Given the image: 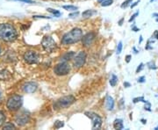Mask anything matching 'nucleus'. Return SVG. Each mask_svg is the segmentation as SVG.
Segmentation results:
<instances>
[{"instance_id": "nucleus-25", "label": "nucleus", "mask_w": 158, "mask_h": 130, "mask_svg": "<svg viewBox=\"0 0 158 130\" xmlns=\"http://www.w3.org/2000/svg\"><path fill=\"white\" fill-rule=\"evenodd\" d=\"M133 0H126L125 2H123V4L121 5V8H126L127 6H129V4L132 2Z\"/></svg>"}, {"instance_id": "nucleus-14", "label": "nucleus", "mask_w": 158, "mask_h": 130, "mask_svg": "<svg viewBox=\"0 0 158 130\" xmlns=\"http://www.w3.org/2000/svg\"><path fill=\"white\" fill-rule=\"evenodd\" d=\"M74 57H75V53H73V52H69V53H67V54L63 55L61 59H62V61L66 62V61H69V60H71V59H74Z\"/></svg>"}, {"instance_id": "nucleus-36", "label": "nucleus", "mask_w": 158, "mask_h": 130, "mask_svg": "<svg viewBox=\"0 0 158 130\" xmlns=\"http://www.w3.org/2000/svg\"><path fill=\"white\" fill-rule=\"evenodd\" d=\"M154 36H156V39H158V31H156V32H155Z\"/></svg>"}, {"instance_id": "nucleus-13", "label": "nucleus", "mask_w": 158, "mask_h": 130, "mask_svg": "<svg viewBox=\"0 0 158 130\" xmlns=\"http://www.w3.org/2000/svg\"><path fill=\"white\" fill-rule=\"evenodd\" d=\"M106 107L109 111H112L114 107V100L111 96L106 97Z\"/></svg>"}, {"instance_id": "nucleus-17", "label": "nucleus", "mask_w": 158, "mask_h": 130, "mask_svg": "<svg viewBox=\"0 0 158 130\" xmlns=\"http://www.w3.org/2000/svg\"><path fill=\"white\" fill-rule=\"evenodd\" d=\"M10 78V75L6 70H3V71L0 72V79L6 80L7 78Z\"/></svg>"}, {"instance_id": "nucleus-22", "label": "nucleus", "mask_w": 158, "mask_h": 130, "mask_svg": "<svg viewBox=\"0 0 158 130\" xmlns=\"http://www.w3.org/2000/svg\"><path fill=\"white\" fill-rule=\"evenodd\" d=\"M5 121H6V115L3 112L0 111V127L5 123Z\"/></svg>"}, {"instance_id": "nucleus-31", "label": "nucleus", "mask_w": 158, "mask_h": 130, "mask_svg": "<svg viewBox=\"0 0 158 130\" xmlns=\"http://www.w3.org/2000/svg\"><path fill=\"white\" fill-rule=\"evenodd\" d=\"M79 14L78 11H77V12H74V13H71V14H69V17L73 18V17H77V15Z\"/></svg>"}, {"instance_id": "nucleus-1", "label": "nucleus", "mask_w": 158, "mask_h": 130, "mask_svg": "<svg viewBox=\"0 0 158 130\" xmlns=\"http://www.w3.org/2000/svg\"><path fill=\"white\" fill-rule=\"evenodd\" d=\"M17 38V32L12 25L8 23L0 24V40L4 41H13Z\"/></svg>"}, {"instance_id": "nucleus-9", "label": "nucleus", "mask_w": 158, "mask_h": 130, "mask_svg": "<svg viewBox=\"0 0 158 130\" xmlns=\"http://www.w3.org/2000/svg\"><path fill=\"white\" fill-rule=\"evenodd\" d=\"M85 61H86V54L84 51H81L74 57V66L76 68H81L85 63Z\"/></svg>"}, {"instance_id": "nucleus-20", "label": "nucleus", "mask_w": 158, "mask_h": 130, "mask_svg": "<svg viewBox=\"0 0 158 130\" xmlns=\"http://www.w3.org/2000/svg\"><path fill=\"white\" fill-rule=\"evenodd\" d=\"M48 11L51 12L52 14H54L55 15V17H60L61 16V12L59 11H57V10H54V9H51V8H48Z\"/></svg>"}, {"instance_id": "nucleus-27", "label": "nucleus", "mask_w": 158, "mask_h": 130, "mask_svg": "<svg viewBox=\"0 0 158 130\" xmlns=\"http://www.w3.org/2000/svg\"><path fill=\"white\" fill-rule=\"evenodd\" d=\"M141 101V102H145L146 100H144V99H143V97H141V98H136L134 99V103H137V102Z\"/></svg>"}, {"instance_id": "nucleus-30", "label": "nucleus", "mask_w": 158, "mask_h": 130, "mask_svg": "<svg viewBox=\"0 0 158 130\" xmlns=\"http://www.w3.org/2000/svg\"><path fill=\"white\" fill-rule=\"evenodd\" d=\"M17 1H21V2H24V3H29V4L34 3V1H32V0H17Z\"/></svg>"}, {"instance_id": "nucleus-37", "label": "nucleus", "mask_w": 158, "mask_h": 130, "mask_svg": "<svg viewBox=\"0 0 158 130\" xmlns=\"http://www.w3.org/2000/svg\"><path fill=\"white\" fill-rule=\"evenodd\" d=\"M133 30H134V31H135V32H137V31H139V29L137 28V27H133Z\"/></svg>"}, {"instance_id": "nucleus-29", "label": "nucleus", "mask_w": 158, "mask_h": 130, "mask_svg": "<svg viewBox=\"0 0 158 130\" xmlns=\"http://www.w3.org/2000/svg\"><path fill=\"white\" fill-rule=\"evenodd\" d=\"M142 69H143V63H141V64L139 65V67H138L137 69H136V72H137V73H138V72H140Z\"/></svg>"}, {"instance_id": "nucleus-41", "label": "nucleus", "mask_w": 158, "mask_h": 130, "mask_svg": "<svg viewBox=\"0 0 158 130\" xmlns=\"http://www.w3.org/2000/svg\"><path fill=\"white\" fill-rule=\"evenodd\" d=\"M141 121H142V123H143V124H145V123H146V120H141Z\"/></svg>"}, {"instance_id": "nucleus-15", "label": "nucleus", "mask_w": 158, "mask_h": 130, "mask_svg": "<svg viewBox=\"0 0 158 130\" xmlns=\"http://www.w3.org/2000/svg\"><path fill=\"white\" fill-rule=\"evenodd\" d=\"M113 127L115 129H123V122L119 119H117L113 122Z\"/></svg>"}, {"instance_id": "nucleus-24", "label": "nucleus", "mask_w": 158, "mask_h": 130, "mask_svg": "<svg viewBox=\"0 0 158 130\" xmlns=\"http://www.w3.org/2000/svg\"><path fill=\"white\" fill-rule=\"evenodd\" d=\"M4 129H15V126L12 124V123H7L4 127Z\"/></svg>"}, {"instance_id": "nucleus-44", "label": "nucleus", "mask_w": 158, "mask_h": 130, "mask_svg": "<svg viewBox=\"0 0 158 130\" xmlns=\"http://www.w3.org/2000/svg\"><path fill=\"white\" fill-rule=\"evenodd\" d=\"M153 1H155V0H151V2H153Z\"/></svg>"}, {"instance_id": "nucleus-18", "label": "nucleus", "mask_w": 158, "mask_h": 130, "mask_svg": "<svg viewBox=\"0 0 158 130\" xmlns=\"http://www.w3.org/2000/svg\"><path fill=\"white\" fill-rule=\"evenodd\" d=\"M117 83H118V78L115 76V75H112V78L110 79V85L111 86H115V85H117Z\"/></svg>"}, {"instance_id": "nucleus-39", "label": "nucleus", "mask_w": 158, "mask_h": 130, "mask_svg": "<svg viewBox=\"0 0 158 130\" xmlns=\"http://www.w3.org/2000/svg\"><path fill=\"white\" fill-rule=\"evenodd\" d=\"M123 19H121V20H120V21L118 22V25H119V26H121V25H122V22H123Z\"/></svg>"}, {"instance_id": "nucleus-3", "label": "nucleus", "mask_w": 158, "mask_h": 130, "mask_svg": "<svg viewBox=\"0 0 158 130\" xmlns=\"http://www.w3.org/2000/svg\"><path fill=\"white\" fill-rule=\"evenodd\" d=\"M6 106L10 111H17L22 106V97L19 95H13L10 97Z\"/></svg>"}, {"instance_id": "nucleus-35", "label": "nucleus", "mask_w": 158, "mask_h": 130, "mask_svg": "<svg viewBox=\"0 0 158 130\" xmlns=\"http://www.w3.org/2000/svg\"><path fill=\"white\" fill-rule=\"evenodd\" d=\"M34 18H40V19H50L49 17H46V16H34Z\"/></svg>"}, {"instance_id": "nucleus-6", "label": "nucleus", "mask_w": 158, "mask_h": 130, "mask_svg": "<svg viewBox=\"0 0 158 130\" xmlns=\"http://www.w3.org/2000/svg\"><path fill=\"white\" fill-rule=\"evenodd\" d=\"M69 71H70V68H69L68 63H66V62L58 63L54 69V72L56 74L57 76H65L69 73Z\"/></svg>"}, {"instance_id": "nucleus-4", "label": "nucleus", "mask_w": 158, "mask_h": 130, "mask_svg": "<svg viewBox=\"0 0 158 130\" xmlns=\"http://www.w3.org/2000/svg\"><path fill=\"white\" fill-rule=\"evenodd\" d=\"M76 101V99L73 96L69 95V96L62 97L61 99H59L56 104L54 105V107L56 109H59V108H67L69 106H71L74 102Z\"/></svg>"}, {"instance_id": "nucleus-16", "label": "nucleus", "mask_w": 158, "mask_h": 130, "mask_svg": "<svg viewBox=\"0 0 158 130\" xmlns=\"http://www.w3.org/2000/svg\"><path fill=\"white\" fill-rule=\"evenodd\" d=\"M95 13H97L96 11H93V10H86L85 11H84L83 12V17L85 18H88V17H91L93 14H95Z\"/></svg>"}, {"instance_id": "nucleus-42", "label": "nucleus", "mask_w": 158, "mask_h": 130, "mask_svg": "<svg viewBox=\"0 0 158 130\" xmlns=\"http://www.w3.org/2000/svg\"><path fill=\"white\" fill-rule=\"evenodd\" d=\"M140 38H141V39H140V43H141V41H142V36H141Z\"/></svg>"}, {"instance_id": "nucleus-8", "label": "nucleus", "mask_w": 158, "mask_h": 130, "mask_svg": "<svg viewBox=\"0 0 158 130\" xmlns=\"http://www.w3.org/2000/svg\"><path fill=\"white\" fill-rule=\"evenodd\" d=\"M39 55L34 51H27L24 55V60L29 64H34L39 62Z\"/></svg>"}, {"instance_id": "nucleus-11", "label": "nucleus", "mask_w": 158, "mask_h": 130, "mask_svg": "<svg viewBox=\"0 0 158 130\" xmlns=\"http://www.w3.org/2000/svg\"><path fill=\"white\" fill-rule=\"evenodd\" d=\"M95 40V34L94 33H88L83 36L82 38V42L85 47H89L92 44V42Z\"/></svg>"}, {"instance_id": "nucleus-7", "label": "nucleus", "mask_w": 158, "mask_h": 130, "mask_svg": "<svg viewBox=\"0 0 158 130\" xmlns=\"http://www.w3.org/2000/svg\"><path fill=\"white\" fill-rule=\"evenodd\" d=\"M85 114L91 120L93 129H98L101 127L102 119L100 116H98L96 113H91V112H87V113H85Z\"/></svg>"}, {"instance_id": "nucleus-21", "label": "nucleus", "mask_w": 158, "mask_h": 130, "mask_svg": "<svg viewBox=\"0 0 158 130\" xmlns=\"http://www.w3.org/2000/svg\"><path fill=\"white\" fill-rule=\"evenodd\" d=\"M64 126V123H63V121H60V120H56V122H55V125H54V127H55V128H56V129H59V128H61Z\"/></svg>"}, {"instance_id": "nucleus-12", "label": "nucleus", "mask_w": 158, "mask_h": 130, "mask_svg": "<svg viewBox=\"0 0 158 130\" xmlns=\"http://www.w3.org/2000/svg\"><path fill=\"white\" fill-rule=\"evenodd\" d=\"M23 90L24 91L27 92V93H33L35 90H37V85L35 83H32V82H29L25 84L23 86Z\"/></svg>"}, {"instance_id": "nucleus-33", "label": "nucleus", "mask_w": 158, "mask_h": 130, "mask_svg": "<svg viewBox=\"0 0 158 130\" xmlns=\"http://www.w3.org/2000/svg\"><path fill=\"white\" fill-rule=\"evenodd\" d=\"M130 59H131V56H130V55L127 56V57H126V61H127V62H129Z\"/></svg>"}, {"instance_id": "nucleus-38", "label": "nucleus", "mask_w": 158, "mask_h": 130, "mask_svg": "<svg viewBox=\"0 0 158 130\" xmlns=\"http://www.w3.org/2000/svg\"><path fill=\"white\" fill-rule=\"evenodd\" d=\"M124 85L125 86H127V87H129L130 84H128V83H124Z\"/></svg>"}, {"instance_id": "nucleus-45", "label": "nucleus", "mask_w": 158, "mask_h": 130, "mask_svg": "<svg viewBox=\"0 0 158 130\" xmlns=\"http://www.w3.org/2000/svg\"><path fill=\"white\" fill-rule=\"evenodd\" d=\"M156 21H158V19H156Z\"/></svg>"}, {"instance_id": "nucleus-34", "label": "nucleus", "mask_w": 158, "mask_h": 130, "mask_svg": "<svg viewBox=\"0 0 158 130\" xmlns=\"http://www.w3.org/2000/svg\"><path fill=\"white\" fill-rule=\"evenodd\" d=\"M139 3H140V0H139V1H136V2L135 3V4H134V5H132V6H131V8H134V7L137 6V5H138Z\"/></svg>"}, {"instance_id": "nucleus-19", "label": "nucleus", "mask_w": 158, "mask_h": 130, "mask_svg": "<svg viewBox=\"0 0 158 130\" xmlns=\"http://www.w3.org/2000/svg\"><path fill=\"white\" fill-rule=\"evenodd\" d=\"M62 8L65 9V10H67V11H76V10L78 9L77 6H63Z\"/></svg>"}, {"instance_id": "nucleus-43", "label": "nucleus", "mask_w": 158, "mask_h": 130, "mask_svg": "<svg viewBox=\"0 0 158 130\" xmlns=\"http://www.w3.org/2000/svg\"><path fill=\"white\" fill-rule=\"evenodd\" d=\"M156 129H158V127H157V128H156Z\"/></svg>"}, {"instance_id": "nucleus-5", "label": "nucleus", "mask_w": 158, "mask_h": 130, "mask_svg": "<svg viewBox=\"0 0 158 130\" xmlns=\"http://www.w3.org/2000/svg\"><path fill=\"white\" fill-rule=\"evenodd\" d=\"M41 45L43 47V48L48 53L53 52L56 48V43L55 40L51 36H48V35L43 37V39L41 40Z\"/></svg>"}, {"instance_id": "nucleus-32", "label": "nucleus", "mask_w": 158, "mask_h": 130, "mask_svg": "<svg viewBox=\"0 0 158 130\" xmlns=\"http://www.w3.org/2000/svg\"><path fill=\"white\" fill-rule=\"evenodd\" d=\"M144 79H145V78H144V77H141V78H140L138 79V82H139V83H143V82H144Z\"/></svg>"}, {"instance_id": "nucleus-40", "label": "nucleus", "mask_w": 158, "mask_h": 130, "mask_svg": "<svg viewBox=\"0 0 158 130\" xmlns=\"http://www.w3.org/2000/svg\"><path fill=\"white\" fill-rule=\"evenodd\" d=\"M104 1H106V0H98V3H100V4H101V3H103Z\"/></svg>"}, {"instance_id": "nucleus-2", "label": "nucleus", "mask_w": 158, "mask_h": 130, "mask_svg": "<svg viewBox=\"0 0 158 130\" xmlns=\"http://www.w3.org/2000/svg\"><path fill=\"white\" fill-rule=\"evenodd\" d=\"M83 38V32L80 28H74L70 32L63 35L62 43L64 45H69L77 42Z\"/></svg>"}, {"instance_id": "nucleus-10", "label": "nucleus", "mask_w": 158, "mask_h": 130, "mask_svg": "<svg viewBox=\"0 0 158 130\" xmlns=\"http://www.w3.org/2000/svg\"><path fill=\"white\" fill-rule=\"evenodd\" d=\"M29 119H30V115L27 112L23 111L21 113H19L16 117V122L19 126H25L27 123H28Z\"/></svg>"}, {"instance_id": "nucleus-28", "label": "nucleus", "mask_w": 158, "mask_h": 130, "mask_svg": "<svg viewBox=\"0 0 158 130\" xmlns=\"http://www.w3.org/2000/svg\"><path fill=\"white\" fill-rule=\"evenodd\" d=\"M138 15H139V11H137V12H135V14H134V15H133L132 17L130 18L129 22H132V21H133V20H134V19H135V18L137 17V16H138Z\"/></svg>"}, {"instance_id": "nucleus-23", "label": "nucleus", "mask_w": 158, "mask_h": 130, "mask_svg": "<svg viewBox=\"0 0 158 130\" xmlns=\"http://www.w3.org/2000/svg\"><path fill=\"white\" fill-rule=\"evenodd\" d=\"M113 3V0H106V1H104L103 3H101V6H111Z\"/></svg>"}, {"instance_id": "nucleus-26", "label": "nucleus", "mask_w": 158, "mask_h": 130, "mask_svg": "<svg viewBox=\"0 0 158 130\" xmlns=\"http://www.w3.org/2000/svg\"><path fill=\"white\" fill-rule=\"evenodd\" d=\"M121 51H122V42L120 41L119 43H118V47H117V55H118V54H120L121 53Z\"/></svg>"}]
</instances>
